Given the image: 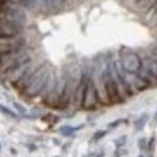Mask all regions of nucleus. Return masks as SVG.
<instances>
[{
  "mask_svg": "<svg viewBox=\"0 0 157 157\" xmlns=\"http://www.w3.org/2000/svg\"><path fill=\"white\" fill-rule=\"evenodd\" d=\"M13 105H14V108L17 109V111H19L22 115H26V111H25V108L20 104H17V102H13Z\"/></svg>",
  "mask_w": 157,
  "mask_h": 157,
  "instance_id": "nucleus-15",
  "label": "nucleus"
},
{
  "mask_svg": "<svg viewBox=\"0 0 157 157\" xmlns=\"http://www.w3.org/2000/svg\"><path fill=\"white\" fill-rule=\"evenodd\" d=\"M26 61H30V56H29V53L25 49L16 51V52L0 53V69L6 72Z\"/></svg>",
  "mask_w": 157,
  "mask_h": 157,
  "instance_id": "nucleus-4",
  "label": "nucleus"
},
{
  "mask_svg": "<svg viewBox=\"0 0 157 157\" xmlns=\"http://www.w3.org/2000/svg\"><path fill=\"white\" fill-rule=\"evenodd\" d=\"M137 2L141 9H151L153 6L157 3V0H137Z\"/></svg>",
  "mask_w": 157,
  "mask_h": 157,
  "instance_id": "nucleus-10",
  "label": "nucleus"
},
{
  "mask_svg": "<svg viewBox=\"0 0 157 157\" xmlns=\"http://www.w3.org/2000/svg\"><path fill=\"white\" fill-rule=\"evenodd\" d=\"M26 45V40L22 35L17 36H5L0 38V53H9L16 52V51H22Z\"/></svg>",
  "mask_w": 157,
  "mask_h": 157,
  "instance_id": "nucleus-6",
  "label": "nucleus"
},
{
  "mask_svg": "<svg viewBox=\"0 0 157 157\" xmlns=\"http://www.w3.org/2000/svg\"><path fill=\"white\" fill-rule=\"evenodd\" d=\"M22 32V25L14 23L12 20L0 17V38L5 36H17Z\"/></svg>",
  "mask_w": 157,
  "mask_h": 157,
  "instance_id": "nucleus-8",
  "label": "nucleus"
},
{
  "mask_svg": "<svg viewBox=\"0 0 157 157\" xmlns=\"http://www.w3.org/2000/svg\"><path fill=\"white\" fill-rule=\"evenodd\" d=\"M140 157H143V156H140Z\"/></svg>",
  "mask_w": 157,
  "mask_h": 157,
  "instance_id": "nucleus-22",
  "label": "nucleus"
},
{
  "mask_svg": "<svg viewBox=\"0 0 157 157\" xmlns=\"http://www.w3.org/2000/svg\"><path fill=\"white\" fill-rule=\"evenodd\" d=\"M0 113H3L5 115L12 117V118H17V114L14 111H12V109H9L7 107H5V105H0Z\"/></svg>",
  "mask_w": 157,
  "mask_h": 157,
  "instance_id": "nucleus-11",
  "label": "nucleus"
},
{
  "mask_svg": "<svg viewBox=\"0 0 157 157\" xmlns=\"http://www.w3.org/2000/svg\"><path fill=\"white\" fill-rule=\"evenodd\" d=\"M124 140H125V137H121L118 140V141H117V144H118V146H121V144H124Z\"/></svg>",
  "mask_w": 157,
  "mask_h": 157,
  "instance_id": "nucleus-19",
  "label": "nucleus"
},
{
  "mask_svg": "<svg viewBox=\"0 0 157 157\" xmlns=\"http://www.w3.org/2000/svg\"><path fill=\"white\" fill-rule=\"evenodd\" d=\"M51 74H52V71L49 69L48 65L39 67L35 71L33 75L30 76V79L28 81L26 86L23 88V94L26 97H36L39 94H42L49 81V78H51Z\"/></svg>",
  "mask_w": 157,
  "mask_h": 157,
  "instance_id": "nucleus-1",
  "label": "nucleus"
},
{
  "mask_svg": "<svg viewBox=\"0 0 157 157\" xmlns=\"http://www.w3.org/2000/svg\"><path fill=\"white\" fill-rule=\"evenodd\" d=\"M48 3H49V6H51L52 9H59V7L63 6L65 0H48Z\"/></svg>",
  "mask_w": 157,
  "mask_h": 157,
  "instance_id": "nucleus-13",
  "label": "nucleus"
},
{
  "mask_svg": "<svg viewBox=\"0 0 157 157\" xmlns=\"http://www.w3.org/2000/svg\"><path fill=\"white\" fill-rule=\"evenodd\" d=\"M156 33H157V26H156Z\"/></svg>",
  "mask_w": 157,
  "mask_h": 157,
  "instance_id": "nucleus-21",
  "label": "nucleus"
},
{
  "mask_svg": "<svg viewBox=\"0 0 157 157\" xmlns=\"http://www.w3.org/2000/svg\"><path fill=\"white\" fill-rule=\"evenodd\" d=\"M104 136H105V131H98V133L94 134V137L92 138H94V141H98V140H100L101 137H104Z\"/></svg>",
  "mask_w": 157,
  "mask_h": 157,
  "instance_id": "nucleus-16",
  "label": "nucleus"
},
{
  "mask_svg": "<svg viewBox=\"0 0 157 157\" xmlns=\"http://www.w3.org/2000/svg\"><path fill=\"white\" fill-rule=\"evenodd\" d=\"M138 146H140V147H141V148H143V147H146V140H144V138H141V140L138 141Z\"/></svg>",
  "mask_w": 157,
  "mask_h": 157,
  "instance_id": "nucleus-18",
  "label": "nucleus"
},
{
  "mask_svg": "<svg viewBox=\"0 0 157 157\" xmlns=\"http://www.w3.org/2000/svg\"><path fill=\"white\" fill-rule=\"evenodd\" d=\"M32 68H33V63H32V59H30V61H26V62H23V63L17 65V67H14V68H12V69H9V71H6L5 72L6 78H7L9 82L17 84Z\"/></svg>",
  "mask_w": 157,
  "mask_h": 157,
  "instance_id": "nucleus-7",
  "label": "nucleus"
},
{
  "mask_svg": "<svg viewBox=\"0 0 157 157\" xmlns=\"http://www.w3.org/2000/svg\"><path fill=\"white\" fill-rule=\"evenodd\" d=\"M7 2H12L14 5H19V6H22V7H26V9H28V2H26V0H7Z\"/></svg>",
  "mask_w": 157,
  "mask_h": 157,
  "instance_id": "nucleus-14",
  "label": "nucleus"
},
{
  "mask_svg": "<svg viewBox=\"0 0 157 157\" xmlns=\"http://www.w3.org/2000/svg\"><path fill=\"white\" fill-rule=\"evenodd\" d=\"M120 65L123 68V71L128 72V74H138L143 68V61L137 53L131 51V49L123 48L120 52Z\"/></svg>",
  "mask_w": 157,
  "mask_h": 157,
  "instance_id": "nucleus-3",
  "label": "nucleus"
},
{
  "mask_svg": "<svg viewBox=\"0 0 157 157\" xmlns=\"http://www.w3.org/2000/svg\"><path fill=\"white\" fill-rule=\"evenodd\" d=\"M98 90H97V82L95 79L90 75L88 82H86V90L85 95H84V101H82V108L85 109H94L98 104Z\"/></svg>",
  "mask_w": 157,
  "mask_h": 157,
  "instance_id": "nucleus-5",
  "label": "nucleus"
},
{
  "mask_svg": "<svg viewBox=\"0 0 157 157\" xmlns=\"http://www.w3.org/2000/svg\"><path fill=\"white\" fill-rule=\"evenodd\" d=\"M0 17H5L19 25L26 22V13H25L23 7L14 5L12 2H7V0H0Z\"/></svg>",
  "mask_w": 157,
  "mask_h": 157,
  "instance_id": "nucleus-2",
  "label": "nucleus"
},
{
  "mask_svg": "<svg viewBox=\"0 0 157 157\" xmlns=\"http://www.w3.org/2000/svg\"><path fill=\"white\" fill-rule=\"evenodd\" d=\"M146 121H147V114H143L140 118L136 121V128L137 130H141L144 127V124H146Z\"/></svg>",
  "mask_w": 157,
  "mask_h": 157,
  "instance_id": "nucleus-12",
  "label": "nucleus"
},
{
  "mask_svg": "<svg viewBox=\"0 0 157 157\" xmlns=\"http://www.w3.org/2000/svg\"><path fill=\"white\" fill-rule=\"evenodd\" d=\"M156 10H157V3H156V5H154V6H153V7H151V10H150V12H151V14L154 13Z\"/></svg>",
  "mask_w": 157,
  "mask_h": 157,
  "instance_id": "nucleus-20",
  "label": "nucleus"
},
{
  "mask_svg": "<svg viewBox=\"0 0 157 157\" xmlns=\"http://www.w3.org/2000/svg\"><path fill=\"white\" fill-rule=\"evenodd\" d=\"M153 14H154V16H153V19H151V23L157 26V10H156V12H154Z\"/></svg>",
  "mask_w": 157,
  "mask_h": 157,
  "instance_id": "nucleus-17",
  "label": "nucleus"
},
{
  "mask_svg": "<svg viewBox=\"0 0 157 157\" xmlns=\"http://www.w3.org/2000/svg\"><path fill=\"white\" fill-rule=\"evenodd\" d=\"M76 130H78V127H69V125H63V127H61V134L62 136H65V137H71V136H74V133H75Z\"/></svg>",
  "mask_w": 157,
  "mask_h": 157,
  "instance_id": "nucleus-9",
  "label": "nucleus"
}]
</instances>
